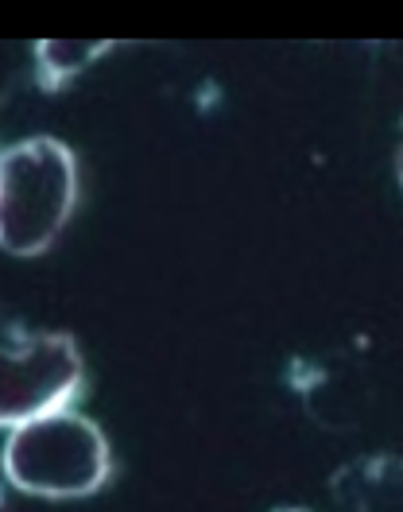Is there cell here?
<instances>
[{
    "label": "cell",
    "mask_w": 403,
    "mask_h": 512,
    "mask_svg": "<svg viewBox=\"0 0 403 512\" xmlns=\"http://www.w3.org/2000/svg\"><path fill=\"white\" fill-rule=\"evenodd\" d=\"M345 512H403V454H361L330 478Z\"/></svg>",
    "instance_id": "5"
},
{
    "label": "cell",
    "mask_w": 403,
    "mask_h": 512,
    "mask_svg": "<svg viewBox=\"0 0 403 512\" xmlns=\"http://www.w3.org/2000/svg\"><path fill=\"white\" fill-rule=\"evenodd\" d=\"M0 466L8 485L28 497L78 501L109 481L113 454L93 419L62 408L8 431Z\"/></svg>",
    "instance_id": "2"
},
{
    "label": "cell",
    "mask_w": 403,
    "mask_h": 512,
    "mask_svg": "<svg viewBox=\"0 0 403 512\" xmlns=\"http://www.w3.org/2000/svg\"><path fill=\"white\" fill-rule=\"evenodd\" d=\"M113 43H59V39H43L35 43V70H39V86L43 90H62L70 86L78 74H86L101 55H109Z\"/></svg>",
    "instance_id": "6"
},
{
    "label": "cell",
    "mask_w": 403,
    "mask_h": 512,
    "mask_svg": "<svg viewBox=\"0 0 403 512\" xmlns=\"http://www.w3.org/2000/svg\"><path fill=\"white\" fill-rule=\"evenodd\" d=\"M291 384L307 408V416L326 431H357L372 404V388L365 373L345 357H318L303 361Z\"/></svg>",
    "instance_id": "4"
},
{
    "label": "cell",
    "mask_w": 403,
    "mask_h": 512,
    "mask_svg": "<svg viewBox=\"0 0 403 512\" xmlns=\"http://www.w3.org/2000/svg\"><path fill=\"white\" fill-rule=\"evenodd\" d=\"M396 171H400V183H403V148H400V160H396Z\"/></svg>",
    "instance_id": "7"
},
{
    "label": "cell",
    "mask_w": 403,
    "mask_h": 512,
    "mask_svg": "<svg viewBox=\"0 0 403 512\" xmlns=\"http://www.w3.org/2000/svg\"><path fill=\"white\" fill-rule=\"evenodd\" d=\"M78 206V160L55 136L0 152V249L43 256Z\"/></svg>",
    "instance_id": "1"
},
{
    "label": "cell",
    "mask_w": 403,
    "mask_h": 512,
    "mask_svg": "<svg viewBox=\"0 0 403 512\" xmlns=\"http://www.w3.org/2000/svg\"><path fill=\"white\" fill-rule=\"evenodd\" d=\"M82 388V353L70 334H24L0 346V427L70 408Z\"/></svg>",
    "instance_id": "3"
},
{
    "label": "cell",
    "mask_w": 403,
    "mask_h": 512,
    "mask_svg": "<svg viewBox=\"0 0 403 512\" xmlns=\"http://www.w3.org/2000/svg\"><path fill=\"white\" fill-rule=\"evenodd\" d=\"M279 512H307V509H279Z\"/></svg>",
    "instance_id": "8"
}]
</instances>
